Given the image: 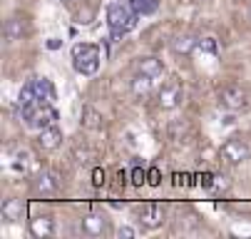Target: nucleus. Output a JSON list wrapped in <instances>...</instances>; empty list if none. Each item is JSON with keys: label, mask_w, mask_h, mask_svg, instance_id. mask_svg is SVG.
<instances>
[{"label": "nucleus", "mask_w": 251, "mask_h": 239, "mask_svg": "<svg viewBox=\"0 0 251 239\" xmlns=\"http://www.w3.org/2000/svg\"><path fill=\"white\" fill-rule=\"evenodd\" d=\"M147 185H152V187H159L162 185V172L157 167H150L147 169Z\"/></svg>", "instance_id": "nucleus-21"}, {"label": "nucleus", "mask_w": 251, "mask_h": 239, "mask_svg": "<svg viewBox=\"0 0 251 239\" xmlns=\"http://www.w3.org/2000/svg\"><path fill=\"white\" fill-rule=\"evenodd\" d=\"M152 82H154V78H152V75L137 73V75L132 78V92H134V95H147V92L152 90Z\"/></svg>", "instance_id": "nucleus-17"}, {"label": "nucleus", "mask_w": 251, "mask_h": 239, "mask_svg": "<svg viewBox=\"0 0 251 239\" xmlns=\"http://www.w3.org/2000/svg\"><path fill=\"white\" fill-rule=\"evenodd\" d=\"M219 105L231 110V112H239V110L249 107V95L239 85H226V87L219 90Z\"/></svg>", "instance_id": "nucleus-3"}, {"label": "nucleus", "mask_w": 251, "mask_h": 239, "mask_svg": "<svg viewBox=\"0 0 251 239\" xmlns=\"http://www.w3.org/2000/svg\"><path fill=\"white\" fill-rule=\"evenodd\" d=\"M32 189H35V194H43V197L55 194L60 189V177L55 172H50V169H43V172L32 180Z\"/></svg>", "instance_id": "nucleus-7"}, {"label": "nucleus", "mask_w": 251, "mask_h": 239, "mask_svg": "<svg viewBox=\"0 0 251 239\" xmlns=\"http://www.w3.org/2000/svg\"><path fill=\"white\" fill-rule=\"evenodd\" d=\"M73 67L80 75H95L100 70V48L92 43L73 45Z\"/></svg>", "instance_id": "nucleus-2"}, {"label": "nucleus", "mask_w": 251, "mask_h": 239, "mask_svg": "<svg viewBox=\"0 0 251 239\" xmlns=\"http://www.w3.org/2000/svg\"><path fill=\"white\" fill-rule=\"evenodd\" d=\"M127 5H129L137 15H150V13L157 10V0H129Z\"/></svg>", "instance_id": "nucleus-18"}, {"label": "nucleus", "mask_w": 251, "mask_h": 239, "mask_svg": "<svg viewBox=\"0 0 251 239\" xmlns=\"http://www.w3.org/2000/svg\"><path fill=\"white\" fill-rule=\"evenodd\" d=\"M80 227H82V232H85V234H90V237H102V234H107V217H104V214L92 212V214L82 217Z\"/></svg>", "instance_id": "nucleus-10"}, {"label": "nucleus", "mask_w": 251, "mask_h": 239, "mask_svg": "<svg viewBox=\"0 0 251 239\" xmlns=\"http://www.w3.org/2000/svg\"><path fill=\"white\" fill-rule=\"evenodd\" d=\"M92 18H95V10H92V8H87L85 13H80V15H77V23H80V25H90V23H92Z\"/></svg>", "instance_id": "nucleus-25"}, {"label": "nucleus", "mask_w": 251, "mask_h": 239, "mask_svg": "<svg viewBox=\"0 0 251 239\" xmlns=\"http://www.w3.org/2000/svg\"><path fill=\"white\" fill-rule=\"evenodd\" d=\"M137 18L139 15L129 5H122V3H112L107 8V25H110L115 38H122L125 32H129L137 25Z\"/></svg>", "instance_id": "nucleus-1"}, {"label": "nucleus", "mask_w": 251, "mask_h": 239, "mask_svg": "<svg viewBox=\"0 0 251 239\" xmlns=\"http://www.w3.org/2000/svg\"><path fill=\"white\" fill-rule=\"evenodd\" d=\"M60 45H62V43H60L57 38H52V40H48V48H50V50H57Z\"/></svg>", "instance_id": "nucleus-27"}, {"label": "nucleus", "mask_w": 251, "mask_h": 239, "mask_svg": "<svg viewBox=\"0 0 251 239\" xmlns=\"http://www.w3.org/2000/svg\"><path fill=\"white\" fill-rule=\"evenodd\" d=\"M60 145H62V130H60L57 125H48V127L40 130V134H38V147H40V150L52 152V150H57Z\"/></svg>", "instance_id": "nucleus-8"}, {"label": "nucleus", "mask_w": 251, "mask_h": 239, "mask_svg": "<svg viewBox=\"0 0 251 239\" xmlns=\"http://www.w3.org/2000/svg\"><path fill=\"white\" fill-rule=\"evenodd\" d=\"M214 180H217V175H211V172H204L201 175V187H214Z\"/></svg>", "instance_id": "nucleus-26"}, {"label": "nucleus", "mask_w": 251, "mask_h": 239, "mask_svg": "<svg viewBox=\"0 0 251 239\" xmlns=\"http://www.w3.org/2000/svg\"><path fill=\"white\" fill-rule=\"evenodd\" d=\"M100 120H102V115L95 112L92 107H85V110H82V125H85V127H92V130H95V127L102 125Z\"/></svg>", "instance_id": "nucleus-19"}, {"label": "nucleus", "mask_w": 251, "mask_h": 239, "mask_svg": "<svg viewBox=\"0 0 251 239\" xmlns=\"http://www.w3.org/2000/svg\"><path fill=\"white\" fill-rule=\"evenodd\" d=\"M137 217L147 229H157V227L164 224V207L159 202H150L142 210H137Z\"/></svg>", "instance_id": "nucleus-5"}, {"label": "nucleus", "mask_w": 251, "mask_h": 239, "mask_svg": "<svg viewBox=\"0 0 251 239\" xmlns=\"http://www.w3.org/2000/svg\"><path fill=\"white\" fill-rule=\"evenodd\" d=\"M3 35H5V40H23L25 35H27V23L23 20V18H8L5 20V25H3Z\"/></svg>", "instance_id": "nucleus-12"}, {"label": "nucleus", "mask_w": 251, "mask_h": 239, "mask_svg": "<svg viewBox=\"0 0 251 239\" xmlns=\"http://www.w3.org/2000/svg\"><path fill=\"white\" fill-rule=\"evenodd\" d=\"M117 237H120V239H132V237H137V229L125 224V227H120V229H117Z\"/></svg>", "instance_id": "nucleus-24"}, {"label": "nucleus", "mask_w": 251, "mask_h": 239, "mask_svg": "<svg viewBox=\"0 0 251 239\" xmlns=\"http://www.w3.org/2000/svg\"><path fill=\"white\" fill-rule=\"evenodd\" d=\"M222 157L229 162V164H241L251 157V147L246 140L241 137H229L224 145H222Z\"/></svg>", "instance_id": "nucleus-4"}, {"label": "nucleus", "mask_w": 251, "mask_h": 239, "mask_svg": "<svg viewBox=\"0 0 251 239\" xmlns=\"http://www.w3.org/2000/svg\"><path fill=\"white\" fill-rule=\"evenodd\" d=\"M199 48L204 53H217V40H214V38H204V40H199Z\"/></svg>", "instance_id": "nucleus-23"}, {"label": "nucleus", "mask_w": 251, "mask_h": 239, "mask_svg": "<svg viewBox=\"0 0 251 239\" xmlns=\"http://www.w3.org/2000/svg\"><path fill=\"white\" fill-rule=\"evenodd\" d=\"M55 120H57V112L50 107V105H40L38 110H35L25 122H27V127H35V130H43V127H48V125H55Z\"/></svg>", "instance_id": "nucleus-9"}, {"label": "nucleus", "mask_w": 251, "mask_h": 239, "mask_svg": "<svg viewBox=\"0 0 251 239\" xmlns=\"http://www.w3.org/2000/svg\"><path fill=\"white\" fill-rule=\"evenodd\" d=\"M182 100H184V90L179 87V85H164L157 95V105L162 110H176L179 105H182Z\"/></svg>", "instance_id": "nucleus-6"}, {"label": "nucleus", "mask_w": 251, "mask_h": 239, "mask_svg": "<svg viewBox=\"0 0 251 239\" xmlns=\"http://www.w3.org/2000/svg\"><path fill=\"white\" fill-rule=\"evenodd\" d=\"M137 73H145V75H152V78H159L164 73V62L154 55H147V57H139L137 60Z\"/></svg>", "instance_id": "nucleus-16"}, {"label": "nucleus", "mask_w": 251, "mask_h": 239, "mask_svg": "<svg viewBox=\"0 0 251 239\" xmlns=\"http://www.w3.org/2000/svg\"><path fill=\"white\" fill-rule=\"evenodd\" d=\"M27 227H30V234H32L35 239H48V237L55 234V222H52V217H48V214H40V217L30 219Z\"/></svg>", "instance_id": "nucleus-11"}, {"label": "nucleus", "mask_w": 251, "mask_h": 239, "mask_svg": "<svg viewBox=\"0 0 251 239\" xmlns=\"http://www.w3.org/2000/svg\"><path fill=\"white\" fill-rule=\"evenodd\" d=\"M104 177H107V175H104V169H100V167L92 169V185H95V187H102V185L107 182Z\"/></svg>", "instance_id": "nucleus-22"}, {"label": "nucleus", "mask_w": 251, "mask_h": 239, "mask_svg": "<svg viewBox=\"0 0 251 239\" xmlns=\"http://www.w3.org/2000/svg\"><path fill=\"white\" fill-rule=\"evenodd\" d=\"M132 185H134V187H142V185H147V169H142V167H134V169H132Z\"/></svg>", "instance_id": "nucleus-20"}, {"label": "nucleus", "mask_w": 251, "mask_h": 239, "mask_svg": "<svg viewBox=\"0 0 251 239\" xmlns=\"http://www.w3.org/2000/svg\"><path fill=\"white\" fill-rule=\"evenodd\" d=\"M62 3H67V5H70V3H75V0H62Z\"/></svg>", "instance_id": "nucleus-28"}, {"label": "nucleus", "mask_w": 251, "mask_h": 239, "mask_svg": "<svg viewBox=\"0 0 251 239\" xmlns=\"http://www.w3.org/2000/svg\"><path fill=\"white\" fill-rule=\"evenodd\" d=\"M30 85H32L35 95H38L40 105H52V102H55L57 92H55V87H52V82H50V80H45V78H38V80H32Z\"/></svg>", "instance_id": "nucleus-14"}, {"label": "nucleus", "mask_w": 251, "mask_h": 239, "mask_svg": "<svg viewBox=\"0 0 251 239\" xmlns=\"http://www.w3.org/2000/svg\"><path fill=\"white\" fill-rule=\"evenodd\" d=\"M0 214H3L5 222H20L23 214H25V202L23 199H15V197L5 199L3 207H0Z\"/></svg>", "instance_id": "nucleus-13"}, {"label": "nucleus", "mask_w": 251, "mask_h": 239, "mask_svg": "<svg viewBox=\"0 0 251 239\" xmlns=\"http://www.w3.org/2000/svg\"><path fill=\"white\" fill-rule=\"evenodd\" d=\"M199 48V38H194V35H176L174 40H172V53L174 55H192L194 50Z\"/></svg>", "instance_id": "nucleus-15"}]
</instances>
